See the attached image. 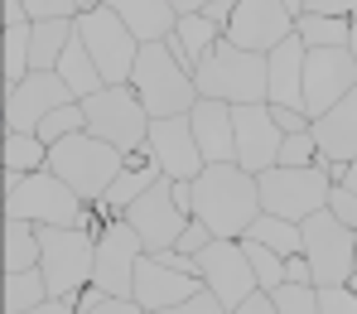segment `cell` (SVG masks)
Here are the masks:
<instances>
[{
	"mask_svg": "<svg viewBox=\"0 0 357 314\" xmlns=\"http://www.w3.org/2000/svg\"><path fill=\"white\" fill-rule=\"evenodd\" d=\"M193 135H198V150L208 165H227L237 160V121H232V102H218V97H198L193 112Z\"/></svg>",
	"mask_w": 357,
	"mask_h": 314,
	"instance_id": "obj_21",
	"label": "cell"
},
{
	"mask_svg": "<svg viewBox=\"0 0 357 314\" xmlns=\"http://www.w3.org/2000/svg\"><path fill=\"white\" fill-rule=\"evenodd\" d=\"M208 5H213V0H174V10H178V15H203Z\"/></svg>",
	"mask_w": 357,
	"mask_h": 314,
	"instance_id": "obj_51",
	"label": "cell"
},
{
	"mask_svg": "<svg viewBox=\"0 0 357 314\" xmlns=\"http://www.w3.org/2000/svg\"><path fill=\"white\" fill-rule=\"evenodd\" d=\"M348 285H353V290H357V276H353V281H348Z\"/></svg>",
	"mask_w": 357,
	"mask_h": 314,
	"instance_id": "obj_56",
	"label": "cell"
},
{
	"mask_svg": "<svg viewBox=\"0 0 357 314\" xmlns=\"http://www.w3.org/2000/svg\"><path fill=\"white\" fill-rule=\"evenodd\" d=\"M121 20L130 24V34L140 44H155V39H169L178 24V10L174 0H107Z\"/></svg>",
	"mask_w": 357,
	"mask_h": 314,
	"instance_id": "obj_23",
	"label": "cell"
},
{
	"mask_svg": "<svg viewBox=\"0 0 357 314\" xmlns=\"http://www.w3.org/2000/svg\"><path fill=\"white\" fill-rule=\"evenodd\" d=\"M328 213L338 218V223H348L357 232V193L348 184H333V193H328Z\"/></svg>",
	"mask_w": 357,
	"mask_h": 314,
	"instance_id": "obj_41",
	"label": "cell"
},
{
	"mask_svg": "<svg viewBox=\"0 0 357 314\" xmlns=\"http://www.w3.org/2000/svg\"><path fill=\"white\" fill-rule=\"evenodd\" d=\"M246 237L266 242V247L280 251V256H295V251H304V232H299V223H290V218H275V213H261V218L246 227Z\"/></svg>",
	"mask_w": 357,
	"mask_h": 314,
	"instance_id": "obj_31",
	"label": "cell"
},
{
	"mask_svg": "<svg viewBox=\"0 0 357 314\" xmlns=\"http://www.w3.org/2000/svg\"><path fill=\"white\" fill-rule=\"evenodd\" d=\"M77 130H87V112H82V102H68V107H59V112H49L34 135H39L44 145H59V140L77 135Z\"/></svg>",
	"mask_w": 357,
	"mask_h": 314,
	"instance_id": "obj_33",
	"label": "cell"
},
{
	"mask_svg": "<svg viewBox=\"0 0 357 314\" xmlns=\"http://www.w3.org/2000/svg\"><path fill=\"white\" fill-rule=\"evenodd\" d=\"M77 34H82L87 54L97 59L102 77H107V87H121V82H130V73H135V59H140V39L130 34V24L121 20L112 5L82 10V15H77Z\"/></svg>",
	"mask_w": 357,
	"mask_h": 314,
	"instance_id": "obj_9",
	"label": "cell"
},
{
	"mask_svg": "<svg viewBox=\"0 0 357 314\" xmlns=\"http://www.w3.org/2000/svg\"><path fill=\"white\" fill-rule=\"evenodd\" d=\"M29 20H77V0H24Z\"/></svg>",
	"mask_w": 357,
	"mask_h": 314,
	"instance_id": "obj_40",
	"label": "cell"
},
{
	"mask_svg": "<svg viewBox=\"0 0 357 314\" xmlns=\"http://www.w3.org/2000/svg\"><path fill=\"white\" fill-rule=\"evenodd\" d=\"M198 276H203V285H208L227 310H237L246 295L261 290L256 266H251V256L241 247V237H213L208 247L198 251Z\"/></svg>",
	"mask_w": 357,
	"mask_h": 314,
	"instance_id": "obj_11",
	"label": "cell"
},
{
	"mask_svg": "<svg viewBox=\"0 0 357 314\" xmlns=\"http://www.w3.org/2000/svg\"><path fill=\"white\" fill-rule=\"evenodd\" d=\"M160 179H165V170H160L155 150H150V145H135V150L126 155V170L116 174V184L107 188L102 198H107V203H112L116 213H126V203H135V198H140L145 188L160 184Z\"/></svg>",
	"mask_w": 357,
	"mask_h": 314,
	"instance_id": "obj_24",
	"label": "cell"
},
{
	"mask_svg": "<svg viewBox=\"0 0 357 314\" xmlns=\"http://www.w3.org/2000/svg\"><path fill=\"white\" fill-rule=\"evenodd\" d=\"M97 5H107V0H77V10H97Z\"/></svg>",
	"mask_w": 357,
	"mask_h": 314,
	"instance_id": "obj_54",
	"label": "cell"
},
{
	"mask_svg": "<svg viewBox=\"0 0 357 314\" xmlns=\"http://www.w3.org/2000/svg\"><path fill=\"white\" fill-rule=\"evenodd\" d=\"M165 170V179H198L203 174V150H198V135L188 117H155L150 121V140H145Z\"/></svg>",
	"mask_w": 357,
	"mask_h": 314,
	"instance_id": "obj_18",
	"label": "cell"
},
{
	"mask_svg": "<svg viewBox=\"0 0 357 314\" xmlns=\"http://www.w3.org/2000/svg\"><path fill=\"white\" fill-rule=\"evenodd\" d=\"M203 290V276H188V271H174L169 261H160L155 251H145L140 256V266H135V300L145 305V310H169V305H183L188 295H198Z\"/></svg>",
	"mask_w": 357,
	"mask_h": 314,
	"instance_id": "obj_19",
	"label": "cell"
},
{
	"mask_svg": "<svg viewBox=\"0 0 357 314\" xmlns=\"http://www.w3.org/2000/svg\"><path fill=\"white\" fill-rule=\"evenodd\" d=\"M348 49L357 54V10H353V39H348Z\"/></svg>",
	"mask_w": 357,
	"mask_h": 314,
	"instance_id": "obj_55",
	"label": "cell"
},
{
	"mask_svg": "<svg viewBox=\"0 0 357 314\" xmlns=\"http://www.w3.org/2000/svg\"><path fill=\"white\" fill-rule=\"evenodd\" d=\"M285 281H290V285H314V266H309V256H304V251L285 256Z\"/></svg>",
	"mask_w": 357,
	"mask_h": 314,
	"instance_id": "obj_46",
	"label": "cell"
},
{
	"mask_svg": "<svg viewBox=\"0 0 357 314\" xmlns=\"http://www.w3.org/2000/svg\"><path fill=\"white\" fill-rule=\"evenodd\" d=\"M193 218L213 227V237H246V227L261 218V184L237 160L203 165L193 179Z\"/></svg>",
	"mask_w": 357,
	"mask_h": 314,
	"instance_id": "obj_1",
	"label": "cell"
},
{
	"mask_svg": "<svg viewBox=\"0 0 357 314\" xmlns=\"http://www.w3.org/2000/svg\"><path fill=\"white\" fill-rule=\"evenodd\" d=\"M314 140H319V155H328V160H343V165L357 160V87L338 107L314 117Z\"/></svg>",
	"mask_w": 357,
	"mask_h": 314,
	"instance_id": "obj_22",
	"label": "cell"
},
{
	"mask_svg": "<svg viewBox=\"0 0 357 314\" xmlns=\"http://www.w3.org/2000/svg\"><path fill=\"white\" fill-rule=\"evenodd\" d=\"M73 34H77V20H34L29 24V63L34 68H59Z\"/></svg>",
	"mask_w": 357,
	"mask_h": 314,
	"instance_id": "obj_26",
	"label": "cell"
},
{
	"mask_svg": "<svg viewBox=\"0 0 357 314\" xmlns=\"http://www.w3.org/2000/svg\"><path fill=\"white\" fill-rule=\"evenodd\" d=\"M82 193L63 184L54 170L39 174H5V218H24L39 227H73L82 218Z\"/></svg>",
	"mask_w": 357,
	"mask_h": 314,
	"instance_id": "obj_5",
	"label": "cell"
},
{
	"mask_svg": "<svg viewBox=\"0 0 357 314\" xmlns=\"http://www.w3.org/2000/svg\"><path fill=\"white\" fill-rule=\"evenodd\" d=\"M87 314H150L140 300H130V295H107L102 305H92Z\"/></svg>",
	"mask_w": 357,
	"mask_h": 314,
	"instance_id": "obj_45",
	"label": "cell"
},
{
	"mask_svg": "<svg viewBox=\"0 0 357 314\" xmlns=\"http://www.w3.org/2000/svg\"><path fill=\"white\" fill-rule=\"evenodd\" d=\"M304 59L309 44L290 34L266 54V102L271 107H304Z\"/></svg>",
	"mask_w": 357,
	"mask_h": 314,
	"instance_id": "obj_20",
	"label": "cell"
},
{
	"mask_svg": "<svg viewBox=\"0 0 357 314\" xmlns=\"http://www.w3.org/2000/svg\"><path fill=\"white\" fill-rule=\"evenodd\" d=\"M353 276H357V271H353Z\"/></svg>",
	"mask_w": 357,
	"mask_h": 314,
	"instance_id": "obj_57",
	"label": "cell"
},
{
	"mask_svg": "<svg viewBox=\"0 0 357 314\" xmlns=\"http://www.w3.org/2000/svg\"><path fill=\"white\" fill-rule=\"evenodd\" d=\"M49 170L63 184H73V193H82L92 203L116 184V174L126 170V150H116L112 140H102L92 130H77L59 145H49Z\"/></svg>",
	"mask_w": 357,
	"mask_h": 314,
	"instance_id": "obj_4",
	"label": "cell"
},
{
	"mask_svg": "<svg viewBox=\"0 0 357 314\" xmlns=\"http://www.w3.org/2000/svg\"><path fill=\"white\" fill-rule=\"evenodd\" d=\"M232 10H237V0H213V5H208L203 15H208V20H213V24H218V29L227 34V20H232Z\"/></svg>",
	"mask_w": 357,
	"mask_h": 314,
	"instance_id": "obj_48",
	"label": "cell"
},
{
	"mask_svg": "<svg viewBox=\"0 0 357 314\" xmlns=\"http://www.w3.org/2000/svg\"><path fill=\"white\" fill-rule=\"evenodd\" d=\"M299 232H304V256H309V266H314V285H319V290L353 281L357 232L348 223H338L328 208H319V213H309V218L299 223Z\"/></svg>",
	"mask_w": 357,
	"mask_h": 314,
	"instance_id": "obj_8",
	"label": "cell"
},
{
	"mask_svg": "<svg viewBox=\"0 0 357 314\" xmlns=\"http://www.w3.org/2000/svg\"><path fill=\"white\" fill-rule=\"evenodd\" d=\"M130 87H135V97L145 102L150 117H188L193 102H198L193 73L165 49V39L140 44V59H135V73H130Z\"/></svg>",
	"mask_w": 357,
	"mask_h": 314,
	"instance_id": "obj_3",
	"label": "cell"
},
{
	"mask_svg": "<svg viewBox=\"0 0 357 314\" xmlns=\"http://www.w3.org/2000/svg\"><path fill=\"white\" fill-rule=\"evenodd\" d=\"M44 256L39 242V223H24V218H5V271H34Z\"/></svg>",
	"mask_w": 357,
	"mask_h": 314,
	"instance_id": "obj_27",
	"label": "cell"
},
{
	"mask_svg": "<svg viewBox=\"0 0 357 314\" xmlns=\"http://www.w3.org/2000/svg\"><path fill=\"white\" fill-rule=\"evenodd\" d=\"M319 314H357V290L353 285H324L319 290Z\"/></svg>",
	"mask_w": 357,
	"mask_h": 314,
	"instance_id": "obj_38",
	"label": "cell"
},
{
	"mask_svg": "<svg viewBox=\"0 0 357 314\" xmlns=\"http://www.w3.org/2000/svg\"><path fill=\"white\" fill-rule=\"evenodd\" d=\"M295 34L309 49H348L353 39V20H333V15H299Z\"/></svg>",
	"mask_w": 357,
	"mask_h": 314,
	"instance_id": "obj_29",
	"label": "cell"
},
{
	"mask_svg": "<svg viewBox=\"0 0 357 314\" xmlns=\"http://www.w3.org/2000/svg\"><path fill=\"white\" fill-rule=\"evenodd\" d=\"M59 73L63 82H68V92L77 97V102H87V97H97L102 87H107V77H102V68H97V59L87 54V44H82V34H73V44L63 49L59 59Z\"/></svg>",
	"mask_w": 357,
	"mask_h": 314,
	"instance_id": "obj_25",
	"label": "cell"
},
{
	"mask_svg": "<svg viewBox=\"0 0 357 314\" xmlns=\"http://www.w3.org/2000/svg\"><path fill=\"white\" fill-rule=\"evenodd\" d=\"M241 247H246L251 266H256L261 290H280V285H285V256H280V251H271L266 242H256V237H241Z\"/></svg>",
	"mask_w": 357,
	"mask_h": 314,
	"instance_id": "obj_35",
	"label": "cell"
},
{
	"mask_svg": "<svg viewBox=\"0 0 357 314\" xmlns=\"http://www.w3.org/2000/svg\"><path fill=\"white\" fill-rule=\"evenodd\" d=\"M68 102H77L68 92L54 68H34L29 77H20L15 87H5V130H39L49 112H59Z\"/></svg>",
	"mask_w": 357,
	"mask_h": 314,
	"instance_id": "obj_13",
	"label": "cell"
},
{
	"mask_svg": "<svg viewBox=\"0 0 357 314\" xmlns=\"http://www.w3.org/2000/svg\"><path fill=\"white\" fill-rule=\"evenodd\" d=\"M174 34L183 39V49H188V59H193V68H198V59L222 39V29L208 20V15H178V24H174Z\"/></svg>",
	"mask_w": 357,
	"mask_h": 314,
	"instance_id": "obj_32",
	"label": "cell"
},
{
	"mask_svg": "<svg viewBox=\"0 0 357 314\" xmlns=\"http://www.w3.org/2000/svg\"><path fill=\"white\" fill-rule=\"evenodd\" d=\"M49 170V145L34 130H5V174H39Z\"/></svg>",
	"mask_w": 357,
	"mask_h": 314,
	"instance_id": "obj_28",
	"label": "cell"
},
{
	"mask_svg": "<svg viewBox=\"0 0 357 314\" xmlns=\"http://www.w3.org/2000/svg\"><path fill=\"white\" fill-rule=\"evenodd\" d=\"M261 184V213H275V218H290V223H304L309 213L328 208V193H333V179L319 170V165H271L266 174H256Z\"/></svg>",
	"mask_w": 357,
	"mask_h": 314,
	"instance_id": "obj_7",
	"label": "cell"
},
{
	"mask_svg": "<svg viewBox=\"0 0 357 314\" xmlns=\"http://www.w3.org/2000/svg\"><path fill=\"white\" fill-rule=\"evenodd\" d=\"M290 34H295V15L285 10V0H237L227 20V39L251 54H271Z\"/></svg>",
	"mask_w": 357,
	"mask_h": 314,
	"instance_id": "obj_17",
	"label": "cell"
},
{
	"mask_svg": "<svg viewBox=\"0 0 357 314\" xmlns=\"http://www.w3.org/2000/svg\"><path fill=\"white\" fill-rule=\"evenodd\" d=\"M155 314H227V305L203 285V290H198V295H188L183 305H169V310H155Z\"/></svg>",
	"mask_w": 357,
	"mask_h": 314,
	"instance_id": "obj_39",
	"label": "cell"
},
{
	"mask_svg": "<svg viewBox=\"0 0 357 314\" xmlns=\"http://www.w3.org/2000/svg\"><path fill=\"white\" fill-rule=\"evenodd\" d=\"M44 300H49V281H44L39 266L34 271H5V310L10 314H24Z\"/></svg>",
	"mask_w": 357,
	"mask_h": 314,
	"instance_id": "obj_30",
	"label": "cell"
},
{
	"mask_svg": "<svg viewBox=\"0 0 357 314\" xmlns=\"http://www.w3.org/2000/svg\"><path fill=\"white\" fill-rule=\"evenodd\" d=\"M82 112H87V130L92 135H102V140H112L116 150H135V145H145L150 140V112H145V102L135 97V87L130 82H121V87H102L97 97H87L82 102Z\"/></svg>",
	"mask_w": 357,
	"mask_h": 314,
	"instance_id": "obj_10",
	"label": "cell"
},
{
	"mask_svg": "<svg viewBox=\"0 0 357 314\" xmlns=\"http://www.w3.org/2000/svg\"><path fill=\"white\" fill-rule=\"evenodd\" d=\"M232 121H237V165L241 170L266 174L271 165H280L285 130L275 126L271 102H241V107H232Z\"/></svg>",
	"mask_w": 357,
	"mask_h": 314,
	"instance_id": "obj_16",
	"label": "cell"
},
{
	"mask_svg": "<svg viewBox=\"0 0 357 314\" xmlns=\"http://www.w3.org/2000/svg\"><path fill=\"white\" fill-rule=\"evenodd\" d=\"M343 184H348V188H353V193H357V160H353V165H348V179H343Z\"/></svg>",
	"mask_w": 357,
	"mask_h": 314,
	"instance_id": "obj_52",
	"label": "cell"
},
{
	"mask_svg": "<svg viewBox=\"0 0 357 314\" xmlns=\"http://www.w3.org/2000/svg\"><path fill=\"white\" fill-rule=\"evenodd\" d=\"M285 10H290V15L299 20V15H304V0H285Z\"/></svg>",
	"mask_w": 357,
	"mask_h": 314,
	"instance_id": "obj_53",
	"label": "cell"
},
{
	"mask_svg": "<svg viewBox=\"0 0 357 314\" xmlns=\"http://www.w3.org/2000/svg\"><path fill=\"white\" fill-rule=\"evenodd\" d=\"M24 314H77V310H73L68 300H59V295H49L44 305H34V310H24Z\"/></svg>",
	"mask_w": 357,
	"mask_h": 314,
	"instance_id": "obj_49",
	"label": "cell"
},
{
	"mask_svg": "<svg viewBox=\"0 0 357 314\" xmlns=\"http://www.w3.org/2000/svg\"><path fill=\"white\" fill-rule=\"evenodd\" d=\"M227 314H275V295L271 290H256V295H246L237 310H227Z\"/></svg>",
	"mask_w": 357,
	"mask_h": 314,
	"instance_id": "obj_47",
	"label": "cell"
},
{
	"mask_svg": "<svg viewBox=\"0 0 357 314\" xmlns=\"http://www.w3.org/2000/svg\"><path fill=\"white\" fill-rule=\"evenodd\" d=\"M39 242H44V256H39V271L49 281V295L59 300H73L82 285H92V266H97V237L87 227H39Z\"/></svg>",
	"mask_w": 357,
	"mask_h": 314,
	"instance_id": "obj_6",
	"label": "cell"
},
{
	"mask_svg": "<svg viewBox=\"0 0 357 314\" xmlns=\"http://www.w3.org/2000/svg\"><path fill=\"white\" fill-rule=\"evenodd\" d=\"M357 87V54L353 49H309L304 59V112L324 117Z\"/></svg>",
	"mask_w": 357,
	"mask_h": 314,
	"instance_id": "obj_14",
	"label": "cell"
},
{
	"mask_svg": "<svg viewBox=\"0 0 357 314\" xmlns=\"http://www.w3.org/2000/svg\"><path fill=\"white\" fill-rule=\"evenodd\" d=\"M145 256V242L140 232L116 218L102 237H97V266H92V285H102L107 295H130L135 300V266Z\"/></svg>",
	"mask_w": 357,
	"mask_h": 314,
	"instance_id": "obj_15",
	"label": "cell"
},
{
	"mask_svg": "<svg viewBox=\"0 0 357 314\" xmlns=\"http://www.w3.org/2000/svg\"><path fill=\"white\" fill-rule=\"evenodd\" d=\"M135 232H140V242L145 251H169L178 247V237H183V227L193 223V213H183L174 198V184L169 179H160V184H150L135 203H126V213H121Z\"/></svg>",
	"mask_w": 357,
	"mask_h": 314,
	"instance_id": "obj_12",
	"label": "cell"
},
{
	"mask_svg": "<svg viewBox=\"0 0 357 314\" xmlns=\"http://www.w3.org/2000/svg\"><path fill=\"white\" fill-rule=\"evenodd\" d=\"M5 24H29V10H24V0H5Z\"/></svg>",
	"mask_w": 357,
	"mask_h": 314,
	"instance_id": "obj_50",
	"label": "cell"
},
{
	"mask_svg": "<svg viewBox=\"0 0 357 314\" xmlns=\"http://www.w3.org/2000/svg\"><path fill=\"white\" fill-rule=\"evenodd\" d=\"M275 295V314H319V285H280Z\"/></svg>",
	"mask_w": 357,
	"mask_h": 314,
	"instance_id": "obj_36",
	"label": "cell"
},
{
	"mask_svg": "<svg viewBox=\"0 0 357 314\" xmlns=\"http://www.w3.org/2000/svg\"><path fill=\"white\" fill-rule=\"evenodd\" d=\"M271 112H275V126H280L285 135H290V130H309V126H314V117H309L304 107H271Z\"/></svg>",
	"mask_w": 357,
	"mask_h": 314,
	"instance_id": "obj_44",
	"label": "cell"
},
{
	"mask_svg": "<svg viewBox=\"0 0 357 314\" xmlns=\"http://www.w3.org/2000/svg\"><path fill=\"white\" fill-rule=\"evenodd\" d=\"M193 82H198V97H218V102H266V54H251L237 49L227 34L198 59L193 68Z\"/></svg>",
	"mask_w": 357,
	"mask_h": 314,
	"instance_id": "obj_2",
	"label": "cell"
},
{
	"mask_svg": "<svg viewBox=\"0 0 357 314\" xmlns=\"http://www.w3.org/2000/svg\"><path fill=\"white\" fill-rule=\"evenodd\" d=\"M29 24H5V77H10V87L34 73V63H29Z\"/></svg>",
	"mask_w": 357,
	"mask_h": 314,
	"instance_id": "obj_34",
	"label": "cell"
},
{
	"mask_svg": "<svg viewBox=\"0 0 357 314\" xmlns=\"http://www.w3.org/2000/svg\"><path fill=\"white\" fill-rule=\"evenodd\" d=\"M314 160H319L314 126H309V130H290V135H285V145H280V165H295V170H304V165H314Z\"/></svg>",
	"mask_w": 357,
	"mask_h": 314,
	"instance_id": "obj_37",
	"label": "cell"
},
{
	"mask_svg": "<svg viewBox=\"0 0 357 314\" xmlns=\"http://www.w3.org/2000/svg\"><path fill=\"white\" fill-rule=\"evenodd\" d=\"M208 242H213V227H208V223H198V218H193V223H188V227H183V237H178V251H188V256H198V251L208 247Z\"/></svg>",
	"mask_w": 357,
	"mask_h": 314,
	"instance_id": "obj_42",
	"label": "cell"
},
{
	"mask_svg": "<svg viewBox=\"0 0 357 314\" xmlns=\"http://www.w3.org/2000/svg\"><path fill=\"white\" fill-rule=\"evenodd\" d=\"M357 0H304V15H333V20H353Z\"/></svg>",
	"mask_w": 357,
	"mask_h": 314,
	"instance_id": "obj_43",
	"label": "cell"
}]
</instances>
